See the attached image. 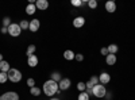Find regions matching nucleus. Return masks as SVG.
I'll list each match as a JSON object with an SVG mask.
<instances>
[{
    "mask_svg": "<svg viewBox=\"0 0 135 100\" xmlns=\"http://www.w3.org/2000/svg\"><path fill=\"white\" fill-rule=\"evenodd\" d=\"M105 99H107V100H111V99H112V95L107 92V93H105Z\"/></svg>",
    "mask_w": 135,
    "mask_h": 100,
    "instance_id": "473e14b6",
    "label": "nucleus"
},
{
    "mask_svg": "<svg viewBox=\"0 0 135 100\" xmlns=\"http://www.w3.org/2000/svg\"><path fill=\"white\" fill-rule=\"evenodd\" d=\"M105 11H107V12H109V14L115 12V11H116V4H115V2L108 0V2L105 3Z\"/></svg>",
    "mask_w": 135,
    "mask_h": 100,
    "instance_id": "9d476101",
    "label": "nucleus"
},
{
    "mask_svg": "<svg viewBox=\"0 0 135 100\" xmlns=\"http://www.w3.org/2000/svg\"><path fill=\"white\" fill-rule=\"evenodd\" d=\"M88 6H89V8L95 9L97 7V2H96V0H88Z\"/></svg>",
    "mask_w": 135,
    "mask_h": 100,
    "instance_id": "393cba45",
    "label": "nucleus"
},
{
    "mask_svg": "<svg viewBox=\"0 0 135 100\" xmlns=\"http://www.w3.org/2000/svg\"><path fill=\"white\" fill-rule=\"evenodd\" d=\"M42 91L45 92V95H46V96L53 97L55 93H58V92H60L58 83H55V81H53V80L50 79V80H47L46 83L43 84V89H42Z\"/></svg>",
    "mask_w": 135,
    "mask_h": 100,
    "instance_id": "f257e3e1",
    "label": "nucleus"
},
{
    "mask_svg": "<svg viewBox=\"0 0 135 100\" xmlns=\"http://www.w3.org/2000/svg\"><path fill=\"white\" fill-rule=\"evenodd\" d=\"M2 32L3 34H8V28L7 27H2Z\"/></svg>",
    "mask_w": 135,
    "mask_h": 100,
    "instance_id": "2f4dec72",
    "label": "nucleus"
},
{
    "mask_svg": "<svg viewBox=\"0 0 135 100\" xmlns=\"http://www.w3.org/2000/svg\"><path fill=\"white\" fill-rule=\"evenodd\" d=\"M9 25H11V19L8 18V16H6L4 19H3V27H9Z\"/></svg>",
    "mask_w": 135,
    "mask_h": 100,
    "instance_id": "bb28decb",
    "label": "nucleus"
},
{
    "mask_svg": "<svg viewBox=\"0 0 135 100\" xmlns=\"http://www.w3.org/2000/svg\"><path fill=\"white\" fill-rule=\"evenodd\" d=\"M3 61V54H0V62Z\"/></svg>",
    "mask_w": 135,
    "mask_h": 100,
    "instance_id": "72a5a7b5",
    "label": "nucleus"
},
{
    "mask_svg": "<svg viewBox=\"0 0 135 100\" xmlns=\"http://www.w3.org/2000/svg\"><path fill=\"white\" fill-rule=\"evenodd\" d=\"M35 50H37L35 45H30V46L27 47V51H26L27 57H30V55H34V53H35Z\"/></svg>",
    "mask_w": 135,
    "mask_h": 100,
    "instance_id": "aec40b11",
    "label": "nucleus"
},
{
    "mask_svg": "<svg viewBox=\"0 0 135 100\" xmlns=\"http://www.w3.org/2000/svg\"><path fill=\"white\" fill-rule=\"evenodd\" d=\"M101 54H103V55H105V57H107V55H108V49L107 47H101Z\"/></svg>",
    "mask_w": 135,
    "mask_h": 100,
    "instance_id": "7c9ffc66",
    "label": "nucleus"
},
{
    "mask_svg": "<svg viewBox=\"0 0 135 100\" xmlns=\"http://www.w3.org/2000/svg\"><path fill=\"white\" fill-rule=\"evenodd\" d=\"M7 80H8V74L6 72H0V83L4 84Z\"/></svg>",
    "mask_w": 135,
    "mask_h": 100,
    "instance_id": "4be33fe9",
    "label": "nucleus"
},
{
    "mask_svg": "<svg viewBox=\"0 0 135 100\" xmlns=\"http://www.w3.org/2000/svg\"><path fill=\"white\" fill-rule=\"evenodd\" d=\"M109 81H111V76H109L107 72H103V73L99 76V83H100V84L105 85V84H108Z\"/></svg>",
    "mask_w": 135,
    "mask_h": 100,
    "instance_id": "0eeeda50",
    "label": "nucleus"
},
{
    "mask_svg": "<svg viewBox=\"0 0 135 100\" xmlns=\"http://www.w3.org/2000/svg\"><path fill=\"white\" fill-rule=\"evenodd\" d=\"M107 93V89H105V85L103 84H97L93 87V89H92V95L95 97H104Z\"/></svg>",
    "mask_w": 135,
    "mask_h": 100,
    "instance_id": "7ed1b4c3",
    "label": "nucleus"
},
{
    "mask_svg": "<svg viewBox=\"0 0 135 100\" xmlns=\"http://www.w3.org/2000/svg\"><path fill=\"white\" fill-rule=\"evenodd\" d=\"M105 62L107 65H115L116 64V54H108L107 57H105Z\"/></svg>",
    "mask_w": 135,
    "mask_h": 100,
    "instance_id": "ddd939ff",
    "label": "nucleus"
},
{
    "mask_svg": "<svg viewBox=\"0 0 135 100\" xmlns=\"http://www.w3.org/2000/svg\"><path fill=\"white\" fill-rule=\"evenodd\" d=\"M74 55H76V54H74L72 50H65V51H64V58L68 60V61L74 60Z\"/></svg>",
    "mask_w": 135,
    "mask_h": 100,
    "instance_id": "4468645a",
    "label": "nucleus"
},
{
    "mask_svg": "<svg viewBox=\"0 0 135 100\" xmlns=\"http://www.w3.org/2000/svg\"><path fill=\"white\" fill-rule=\"evenodd\" d=\"M72 6H74V7H81V6H83V2H81V0H72Z\"/></svg>",
    "mask_w": 135,
    "mask_h": 100,
    "instance_id": "cd10ccee",
    "label": "nucleus"
},
{
    "mask_svg": "<svg viewBox=\"0 0 135 100\" xmlns=\"http://www.w3.org/2000/svg\"><path fill=\"white\" fill-rule=\"evenodd\" d=\"M78 100H89V95L86 92H80V95H78Z\"/></svg>",
    "mask_w": 135,
    "mask_h": 100,
    "instance_id": "5701e85b",
    "label": "nucleus"
},
{
    "mask_svg": "<svg viewBox=\"0 0 135 100\" xmlns=\"http://www.w3.org/2000/svg\"><path fill=\"white\" fill-rule=\"evenodd\" d=\"M11 69V66H9V64L7 62V61H2V62H0V70H2V72H6V73H8V70Z\"/></svg>",
    "mask_w": 135,
    "mask_h": 100,
    "instance_id": "2eb2a0df",
    "label": "nucleus"
},
{
    "mask_svg": "<svg viewBox=\"0 0 135 100\" xmlns=\"http://www.w3.org/2000/svg\"><path fill=\"white\" fill-rule=\"evenodd\" d=\"M84 25H85V19H84L83 16H77V18H74V20H73V26H74V27L80 28V27H83Z\"/></svg>",
    "mask_w": 135,
    "mask_h": 100,
    "instance_id": "9b49d317",
    "label": "nucleus"
},
{
    "mask_svg": "<svg viewBox=\"0 0 135 100\" xmlns=\"http://www.w3.org/2000/svg\"><path fill=\"white\" fill-rule=\"evenodd\" d=\"M74 60L80 62V61H83V60H84V55H83V54H76V55H74Z\"/></svg>",
    "mask_w": 135,
    "mask_h": 100,
    "instance_id": "c756f323",
    "label": "nucleus"
},
{
    "mask_svg": "<svg viewBox=\"0 0 135 100\" xmlns=\"http://www.w3.org/2000/svg\"><path fill=\"white\" fill-rule=\"evenodd\" d=\"M107 49H108V54H116L118 50H119L118 45H115V43H111V45H109Z\"/></svg>",
    "mask_w": 135,
    "mask_h": 100,
    "instance_id": "f3484780",
    "label": "nucleus"
},
{
    "mask_svg": "<svg viewBox=\"0 0 135 100\" xmlns=\"http://www.w3.org/2000/svg\"><path fill=\"white\" fill-rule=\"evenodd\" d=\"M89 81L92 83V85H93V87H95V85H97V84H100V83H99V76H92Z\"/></svg>",
    "mask_w": 135,
    "mask_h": 100,
    "instance_id": "a878e982",
    "label": "nucleus"
},
{
    "mask_svg": "<svg viewBox=\"0 0 135 100\" xmlns=\"http://www.w3.org/2000/svg\"><path fill=\"white\" fill-rule=\"evenodd\" d=\"M35 11H37V7H35V4H27V7H26V12L28 14V15H34L35 14Z\"/></svg>",
    "mask_w": 135,
    "mask_h": 100,
    "instance_id": "dca6fc26",
    "label": "nucleus"
},
{
    "mask_svg": "<svg viewBox=\"0 0 135 100\" xmlns=\"http://www.w3.org/2000/svg\"><path fill=\"white\" fill-rule=\"evenodd\" d=\"M50 100H60V99H57V97H51Z\"/></svg>",
    "mask_w": 135,
    "mask_h": 100,
    "instance_id": "f704fd0d",
    "label": "nucleus"
},
{
    "mask_svg": "<svg viewBox=\"0 0 135 100\" xmlns=\"http://www.w3.org/2000/svg\"><path fill=\"white\" fill-rule=\"evenodd\" d=\"M7 74H8V80L11 83H19L22 80V73L18 69H15V68H11Z\"/></svg>",
    "mask_w": 135,
    "mask_h": 100,
    "instance_id": "f03ea898",
    "label": "nucleus"
},
{
    "mask_svg": "<svg viewBox=\"0 0 135 100\" xmlns=\"http://www.w3.org/2000/svg\"><path fill=\"white\" fill-rule=\"evenodd\" d=\"M27 64H28V66H31V68H35V66L38 65V57L35 54L30 55V57L27 58Z\"/></svg>",
    "mask_w": 135,
    "mask_h": 100,
    "instance_id": "f8f14e48",
    "label": "nucleus"
},
{
    "mask_svg": "<svg viewBox=\"0 0 135 100\" xmlns=\"http://www.w3.org/2000/svg\"><path fill=\"white\" fill-rule=\"evenodd\" d=\"M0 100H19V95L16 92H6L0 96Z\"/></svg>",
    "mask_w": 135,
    "mask_h": 100,
    "instance_id": "39448f33",
    "label": "nucleus"
},
{
    "mask_svg": "<svg viewBox=\"0 0 135 100\" xmlns=\"http://www.w3.org/2000/svg\"><path fill=\"white\" fill-rule=\"evenodd\" d=\"M27 85H28L30 88L35 87V80H34V79H28V80H27Z\"/></svg>",
    "mask_w": 135,
    "mask_h": 100,
    "instance_id": "c85d7f7f",
    "label": "nucleus"
},
{
    "mask_svg": "<svg viewBox=\"0 0 135 100\" xmlns=\"http://www.w3.org/2000/svg\"><path fill=\"white\" fill-rule=\"evenodd\" d=\"M39 26H41L39 20H38V19H32V20L30 22L28 30H30L31 32H35V31H38V30H39Z\"/></svg>",
    "mask_w": 135,
    "mask_h": 100,
    "instance_id": "6e6552de",
    "label": "nucleus"
},
{
    "mask_svg": "<svg viewBox=\"0 0 135 100\" xmlns=\"http://www.w3.org/2000/svg\"><path fill=\"white\" fill-rule=\"evenodd\" d=\"M41 88H38V87H32V88H30V93L32 95V96H39L41 95Z\"/></svg>",
    "mask_w": 135,
    "mask_h": 100,
    "instance_id": "6ab92c4d",
    "label": "nucleus"
},
{
    "mask_svg": "<svg viewBox=\"0 0 135 100\" xmlns=\"http://www.w3.org/2000/svg\"><path fill=\"white\" fill-rule=\"evenodd\" d=\"M51 80L55 81V83H60V81L62 80V77H61V74H60L58 72H53V73H51Z\"/></svg>",
    "mask_w": 135,
    "mask_h": 100,
    "instance_id": "a211bd4d",
    "label": "nucleus"
},
{
    "mask_svg": "<svg viewBox=\"0 0 135 100\" xmlns=\"http://www.w3.org/2000/svg\"><path fill=\"white\" fill-rule=\"evenodd\" d=\"M19 26H20L22 30H27L28 26H30V22H28V20H22L20 23H19Z\"/></svg>",
    "mask_w": 135,
    "mask_h": 100,
    "instance_id": "412c9836",
    "label": "nucleus"
},
{
    "mask_svg": "<svg viewBox=\"0 0 135 100\" xmlns=\"http://www.w3.org/2000/svg\"><path fill=\"white\" fill-rule=\"evenodd\" d=\"M20 32H22V28H20L19 25H16V23H11V25H9V27H8V34H9L11 37H19Z\"/></svg>",
    "mask_w": 135,
    "mask_h": 100,
    "instance_id": "20e7f679",
    "label": "nucleus"
},
{
    "mask_svg": "<svg viewBox=\"0 0 135 100\" xmlns=\"http://www.w3.org/2000/svg\"><path fill=\"white\" fill-rule=\"evenodd\" d=\"M35 7H37V9L45 11V9H47V7H49V2L47 0H38V2L35 3Z\"/></svg>",
    "mask_w": 135,
    "mask_h": 100,
    "instance_id": "1a4fd4ad",
    "label": "nucleus"
},
{
    "mask_svg": "<svg viewBox=\"0 0 135 100\" xmlns=\"http://www.w3.org/2000/svg\"><path fill=\"white\" fill-rule=\"evenodd\" d=\"M77 89L80 91V92H85V89H86L85 83H78V84H77Z\"/></svg>",
    "mask_w": 135,
    "mask_h": 100,
    "instance_id": "b1692460",
    "label": "nucleus"
},
{
    "mask_svg": "<svg viewBox=\"0 0 135 100\" xmlns=\"http://www.w3.org/2000/svg\"><path fill=\"white\" fill-rule=\"evenodd\" d=\"M70 80L69 79H62L60 83H58V87H60V91H66L70 88Z\"/></svg>",
    "mask_w": 135,
    "mask_h": 100,
    "instance_id": "423d86ee",
    "label": "nucleus"
}]
</instances>
